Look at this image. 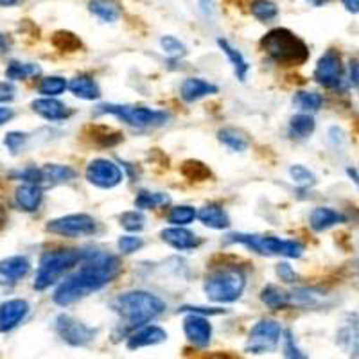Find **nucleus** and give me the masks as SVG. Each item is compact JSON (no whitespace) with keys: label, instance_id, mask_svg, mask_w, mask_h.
<instances>
[{"label":"nucleus","instance_id":"obj_13","mask_svg":"<svg viewBox=\"0 0 359 359\" xmlns=\"http://www.w3.org/2000/svg\"><path fill=\"white\" fill-rule=\"evenodd\" d=\"M184 332L187 336L189 343L198 348L208 347V343L212 339V325L203 314L191 313L184 320Z\"/></svg>","mask_w":359,"mask_h":359},{"label":"nucleus","instance_id":"obj_11","mask_svg":"<svg viewBox=\"0 0 359 359\" xmlns=\"http://www.w3.org/2000/svg\"><path fill=\"white\" fill-rule=\"evenodd\" d=\"M314 81L318 85L325 86V88H339L343 85V76H345V70H343V62L341 56L336 49H329L316 63V69H314Z\"/></svg>","mask_w":359,"mask_h":359},{"label":"nucleus","instance_id":"obj_16","mask_svg":"<svg viewBox=\"0 0 359 359\" xmlns=\"http://www.w3.org/2000/svg\"><path fill=\"white\" fill-rule=\"evenodd\" d=\"M165 339H168V332L163 331L162 327L144 325L128 338V348H130V351H137V348L153 347V345L163 343Z\"/></svg>","mask_w":359,"mask_h":359},{"label":"nucleus","instance_id":"obj_12","mask_svg":"<svg viewBox=\"0 0 359 359\" xmlns=\"http://www.w3.org/2000/svg\"><path fill=\"white\" fill-rule=\"evenodd\" d=\"M86 180L99 189H114L123 182L124 175L117 163L108 158H95L86 165Z\"/></svg>","mask_w":359,"mask_h":359},{"label":"nucleus","instance_id":"obj_31","mask_svg":"<svg viewBox=\"0 0 359 359\" xmlns=\"http://www.w3.org/2000/svg\"><path fill=\"white\" fill-rule=\"evenodd\" d=\"M171 203V198L163 192H149V191H140L135 198V205L139 210H149V208H158L165 207Z\"/></svg>","mask_w":359,"mask_h":359},{"label":"nucleus","instance_id":"obj_20","mask_svg":"<svg viewBox=\"0 0 359 359\" xmlns=\"http://www.w3.org/2000/svg\"><path fill=\"white\" fill-rule=\"evenodd\" d=\"M162 239L175 250H180V252L196 248V246L200 245V239H198L192 232H189L187 229H184V226H171V229H165L162 232Z\"/></svg>","mask_w":359,"mask_h":359},{"label":"nucleus","instance_id":"obj_14","mask_svg":"<svg viewBox=\"0 0 359 359\" xmlns=\"http://www.w3.org/2000/svg\"><path fill=\"white\" fill-rule=\"evenodd\" d=\"M338 345L352 359H359V314H347L338 331Z\"/></svg>","mask_w":359,"mask_h":359},{"label":"nucleus","instance_id":"obj_52","mask_svg":"<svg viewBox=\"0 0 359 359\" xmlns=\"http://www.w3.org/2000/svg\"><path fill=\"white\" fill-rule=\"evenodd\" d=\"M8 221V214H6L4 207H0V229L4 226V223Z\"/></svg>","mask_w":359,"mask_h":359},{"label":"nucleus","instance_id":"obj_10","mask_svg":"<svg viewBox=\"0 0 359 359\" xmlns=\"http://www.w3.org/2000/svg\"><path fill=\"white\" fill-rule=\"evenodd\" d=\"M54 329H56L57 336L72 347H86L97 336L95 329L85 325L83 322H78L69 314H60L54 322Z\"/></svg>","mask_w":359,"mask_h":359},{"label":"nucleus","instance_id":"obj_54","mask_svg":"<svg viewBox=\"0 0 359 359\" xmlns=\"http://www.w3.org/2000/svg\"><path fill=\"white\" fill-rule=\"evenodd\" d=\"M210 359H236V358H233V355H226V354H217Z\"/></svg>","mask_w":359,"mask_h":359},{"label":"nucleus","instance_id":"obj_37","mask_svg":"<svg viewBox=\"0 0 359 359\" xmlns=\"http://www.w3.org/2000/svg\"><path fill=\"white\" fill-rule=\"evenodd\" d=\"M290 175L291 180H293V184L298 185V187H313L316 184V176L307 168L300 165V163H297V165H293L290 169Z\"/></svg>","mask_w":359,"mask_h":359},{"label":"nucleus","instance_id":"obj_24","mask_svg":"<svg viewBox=\"0 0 359 359\" xmlns=\"http://www.w3.org/2000/svg\"><path fill=\"white\" fill-rule=\"evenodd\" d=\"M198 219L214 230H224L230 226V217L223 207L219 205H207L198 212Z\"/></svg>","mask_w":359,"mask_h":359},{"label":"nucleus","instance_id":"obj_7","mask_svg":"<svg viewBox=\"0 0 359 359\" xmlns=\"http://www.w3.org/2000/svg\"><path fill=\"white\" fill-rule=\"evenodd\" d=\"M97 114H110L133 128H155L169 121V114L147 107H130V104H101Z\"/></svg>","mask_w":359,"mask_h":359},{"label":"nucleus","instance_id":"obj_50","mask_svg":"<svg viewBox=\"0 0 359 359\" xmlns=\"http://www.w3.org/2000/svg\"><path fill=\"white\" fill-rule=\"evenodd\" d=\"M351 76H352V81L355 83V85H359V65L358 63H352L351 67Z\"/></svg>","mask_w":359,"mask_h":359},{"label":"nucleus","instance_id":"obj_46","mask_svg":"<svg viewBox=\"0 0 359 359\" xmlns=\"http://www.w3.org/2000/svg\"><path fill=\"white\" fill-rule=\"evenodd\" d=\"M15 99V86L11 81H0V102H9Z\"/></svg>","mask_w":359,"mask_h":359},{"label":"nucleus","instance_id":"obj_38","mask_svg":"<svg viewBox=\"0 0 359 359\" xmlns=\"http://www.w3.org/2000/svg\"><path fill=\"white\" fill-rule=\"evenodd\" d=\"M53 41L57 49L67 50V53H72V50H76L81 47V41L78 40V36L72 33H67V31H57V33L54 34Z\"/></svg>","mask_w":359,"mask_h":359},{"label":"nucleus","instance_id":"obj_19","mask_svg":"<svg viewBox=\"0 0 359 359\" xmlns=\"http://www.w3.org/2000/svg\"><path fill=\"white\" fill-rule=\"evenodd\" d=\"M345 221H347V217L331 207H316L309 216V224L314 232H323V230L332 229V226L345 223Z\"/></svg>","mask_w":359,"mask_h":359},{"label":"nucleus","instance_id":"obj_33","mask_svg":"<svg viewBox=\"0 0 359 359\" xmlns=\"http://www.w3.org/2000/svg\"><path fill=\"white\" fill-rule=\"evenodd\" d=\"M198 212L194 207H189V205H178V207H172L168 214V221L172 226H187L192 221L196 219Z\"/></svg>","mask_w":359,"mask_h":359},{"label":"nucleus","instance_id":"obj_22","mask_svg":"<svg viewBox=\"0 0 359 359\" xmlns=\"http://www.w3.org/2000/svg\"><path fill=\"white\" fill-rule=\"evenodd\" d=\"M33 110L36 111L40 117L47 118V121H63V118H67L72 114L63 102H60L54 97L36 99V101L33 102Z\"/></svg>","mask_w":359,"mask_h":359},{"label":"nucleus","instance_id":"obj_35","mask_svg":"<svg viewBox=\"0 0 359 359\" xmlns=\"http://www.w3.org/2000/svg\"><path fill=\"white\" fill-rule=\"evenodd\" d=\"M250 11H252L253 17L257 18V20L264 22V24L275 20L278 15L277 6H275L273 2H269V0H255V2L250 6Z\"/></svg>","mask_w":359,"mask_h":359},{"label":"nucleus","instance_id":"obj_45","mask_svg":"<svg viewBox=\"0 0 359 359\" xmlns=\"http://www.w3.org/2000/svg\"><path fill=\"white\" fill-rule=\"evenodd\" d=\"M277 273L278 277H280V280L287 282V284H291V282H294L298 278L297 273L291 269V266L286 264V262H280V264L277 266Z\"/></svg>","mask_w":359,"mask_h":359},{"label":"nucleus","instance_id":"obj_51","mask_svg":"<svg viewBox=\"0 0 359 359\" xmlns=\"http://www.w3.org/2000/svg\"><path fill=\"white\" fill-rule=\"evenodd\" d=\"M307 4L314 6V8H322V6H325L327 2H331V0H306Z\"/></svg>","mask_w":359,"mask_h":359},{"label":"nucleus","instance_id":"obj_32","mask_svg":"<svg viewBox=\"0 0 359 359\" xmlns=\"http://www.w3.org/2000/svg\"><path fill=\"white\" fill-rule=\"evenodd\" d=\"M41 69L33 63H20V62H11L6 69V76L11 81H20V79H29L40 76Z\"/></svg>","mask_w":359,"mask_h":359},{"label":"nucleus","instance_id":"obj_17","mask_svg":"<svg viewBox=\"0 0 359 359\" xmlns=\"http://www.w3.org/2000/svg\"><path fill=\"white\" fill-rule=\"evenodd\" d=\"M31 269V264L22 255H13V257L0 261V282L2 284H17L18 280L25 277Z\"/></svg>","mask_w":359,"mask_h":359},{"label":"nucleus","instance_id":"obj_18","mask_svg":"<svg viewBox=\"0 0 359 359\" xmlns=\"http://www.w3.org/2000/svg\"><path fill=\"white\" fill-rule=\"evenodd\" d=\"M217 94V86L212 83L205 81L201 78H189L182 83V88H180V95L185 102H194L200 101V99L207 97V95Z\"/></svg>","mask_w":359,"mask_h":359},{"label":"nucleus","instance_id":"obj_2","mask_svg":"<svg viewBox=\"0 0 359 359\" xmlns=\"http://www.w3.org/2000/svg\"><path fill=\"white\" fill-rule=\"evenodd\" d=\"M114 309L130 329H139L158 318L165 311V304L147 291H128L115 298Z\"/></svg>","mask_w":359,"mask_h":359},{"label":"nucleus","instance_id":"obj_40","mask_svg":"<svg viewBox=\"0 0 359 359\" xmlns=\"http://www.w3.org/2000/svg\"><path fill=\"white\" fill-rule=\"evenodd\" d=\"M144 223H146V217L140 210H128L121 216V224L128 232H140L144 229Z\"/></svg>","mask_w":359,"mask_h":359},{"label":"nucleus","instance_id":"obj_28","mask_svg":"<svg viewBox=\"0 0 359 359\" xmlns=\"http://www.w3.org/2000/svg\"><path fill=\"white\" fill-rule=\"evenodd\" d=\"M217 139L221 144L232 149V151H246L250 146V139L246 137V133H243L241 130H236V128H223V130L217 133Z\"/></svg>","mask_w":359,"mask_h":359},{"label":"nucleus","instance_id":"obj_39","mask_svg":"<svg viewBox=\"0 0 359 359\" xmlns=\"http://www.w3.org/2000/svg\"><path fill=\"white\" fill-rule=\"evenodd\" d=\"M160 45H162L163 54L169 57H184L187 54V47L175 36H163Z\"/></svg>","mask_w":359,"mask_h":359},{"label":"nucleus","instance_id":"obj_25","mask_svg":"<svg viewBox=\"0 0 359 359\" xmlns=\"http://www.w3.org/2000/svg\"><path fill=\"white\" fill-rule=\"evenodd\" d=\"M69 90L76 97L85 99V101H95V99L101 97V88L95 83V79L90 78V76H85V74L74 78L69 83Z\"/></svg>","mask_w":359,"mask_h":359},{"label":"nucleus","instance_id":"obj_34","mask_svg":"<svg viewBox=\"0 0 359 359\" xmlns=\"http://www.w3.org/2000/svg\"><path fill=\"white\" fill-rule=\"evenodd\" d=\"M69 88V83L67 79L60 78V76H49V78L41 79L40 86H38V92L45 97H57L62 95L65 90Z\"/></svg>","mask_w":359,"mask_h":359},{"label":"nucleus","instance_id":"obj_47","mask_svg":"<svg viewBox=\"0 0 359 359\" xmlns=\"http://www.w3.org/2000/svg\"><path fill=\"white\" fill-rule=\"evenodd\" d=\"M180 311H191V313H196V314H221L224 313V309H217V307H212V309H205V307H182Z\"/></svg>","mask_w":359,"mask_h":359},{"label":"nucleus","instance_id":"obj_49","mask_svg":"<svg viewBox=\"0 0 359 359\" xmlns=\"http://www.w3.org/2000/svg\"><path fill=\"white\" fill-rule=\"evenodd\" d=\"M341 4L348 13H359V0H341Z\"/></svg>","mask_w":359,"mask_h":359},{"label":"nucleus","instance_id":"obj_48","mask_svg":"<svg viewBox=\"0 0 359 359\" xmlns=\"http://www.w3.org/2000/svg\"><path fill=\"white\" fill-rule=\"evenodd\" d=\"M13 117H15V111H13L11 108L0 107V126L8 123V121H11Z\"/></svg>","mask_w":359,"mask_h":359},{"label":"nucleus","instance_id":"obj_27","mask_svg":"<svg viewBox=\"0 0 359 359\" xmlns=\"http://www.w3.org/2000/svg\"><path fill=\"white\" fill-rule=\"evenodd\" d=\"M217 45H219V49L224 53V56L229 57V62L232 63L237 79H239V81H246V76H248L250 72V65L245 60V56H243V54L233 47V45H230L229 40L219 38V40H217Z\"/></svg>","mask_w":359,"mask_h":359},{"label":"nucleus","instance_id":"obj_5","mask_svg":"<svg viewBox=\"0 0 359 359\" xmlns=\"http://www.w3.org/2000/svg\"><path fill=\"white\" fill-rule=\"evenodd\" d=\"M83 253L79 250L62 248V250H50L45 252L40 259L38 266L36 278H34V290L43 291L56 284L67 271L74 268L81 261Z\"/></svg>","mask_w":359,"mask_h":359},{"label":"nucleus","instance_id":"obj_53","mask_svg":"<svg viewBox=\"0 0 359 359\" xmlns=\"http://www.w3.org/2000/svg\"><path fill=\"white\" fill-rule=\"evenodd\" d=\"M347 175L351 176V178H354V182H355V184L359 185V175H358V171H355V169L348 168V169H347Z\"/></svg>","mask_w":359,"mask_h":359},{"label":"nucleus","instance_id":"obj_4","mask_svg":"<svg viewBox=\"0 0 359 359\" xmlns=\"http://www.w3.org/2000/svg\"><path fill=\"white\" fill-rule=\"evenodd\" d=\"M246 287V275L239 266H217L205 277L203 290L208 300L217 304H232L239 300Z\"/></svg>","mask_w":359,"mask_h":359},{"label":"nucleus","instance_id":"obj_3","mask_svg":"<svg viewBox=\"0 0 359 359\" xmlns=\"http://www.w3.org/2000/svg\"><path fill=\"white\" fill-rule=\"evenodd\" d=\"M261 47L278 65L298 67L309 60V49H307L306 41L291 33L290 29H271L269 33L262 36Z\"/></svg>","mask_w":359,"mask_h":359},{"label":"nucleus","instance_id":"obj_44","mask_svg":"<svg viewBox=\"0 0 359 359\" xmlns=\"http://www.w3.org/2000/svg\"><path fill=\"white\" fill-rule=\"evenodd\" d=\"M25 140H27V135L25 133H20V131H11V133L6 135L4 144L8 146V149L13 153V155H17L22 147H24Z\"/></svg>","mask_w":359,"mask_h":359},{"label":"nucleus","instance_id":"obj_43","mask_svg":"<svg viewBox=\"0 0 359 359\" xmlns=\"http://www.w3.org/2000/svg\"><path fill=\"white\" fill-rule=\"evenodd\" d=\"M117 246L121 252L126 253L128 255V253H133V252H137V250L142 248L144 239L139 236H123V237H118Z\"/></svg>","mask_w":359,"mask_h":359},{"label":"nucleus","instance_id":"obj_29","mask_svg":"<svg viewBox=\"0 0 359 359\" xmlns=\"http://www.w3.org/2000/svg\"><path fill=\"white\" fill-rule=\"evenodd\" d=\"M261 300L269 307V309L273 311H280L284 309V307L291 306L290 293H286V291L280 290L278 286H273V284H269V286H266L264 290L261 291Z\"/></svg>","mask_w":359,"mask_h":359},{"label":"nucleus","instance_id":"obj_42","mask_svg":"<svg viewBox=\"0 0 359 359\" xmlns=\"http://www.w3.org/2000/svg\"><path fill=\"white\" fill-rule=\"evenodd\" d=\"M284 355H286V359H309L298 348L297 341L290 331L284 332Z\"/></svg>","mask_w":359,"mask_h":359},{"label":"nucleus","instance_id":"obj_41","mask_svg":"<svg viewBox=\"0 0 359 359\" xmlns=\"http://www.w3.org/2000/svg\"><path fill=\"white\" fill-rule=\"evenodd\" d=\"M182 171H184V175L187 176L189 180H198V182L210 176V171L205 168V163L196 162V160H189V162H185Z\"/></svg>","mask_w":359,"mask_h":359},{"label":"nucleus","instance_id":"obj_55","mask_svg":"<svg viewBox=\"0 0 359 359\" xmlns=\"http://www.w3.org/2000/svg\"><path fill=\"white\" fill-rule=\"evenodd\" d=\"M17 4V0H0V6H13Z\"/></svg>","mask_w":359,"mask_h":359},{"label":"nucleus","instance_id":"obj_30","mask_svg":"<svg viewBox=\"0 0 359 359\" xmlns=\"http://www.w3.org/2000/svg\"><path fill=\"white\" fill-rule=\"evenodd\" d=\"M316 123H314L313 115L309 114H298L291 118L290 123V135L293 139H307L313 135Z\"/></svg>","mask_w":359,"mask_h":359},{"label":"nucleus","instance_id":"obj_26","mask_svg":"<svg viewBox=\"0 0 359 359\" xmlns=\"http://www.w3.org/2000/svg\"><path fill=\"white\" fill-rule=\"evenodd\" d=\"M88 9L102 22H117L123 15V8L117 0H90Z\"/></svg>","mask_w":359,"mask_h":359},{"label":"nucleus","instance_id":"obj_36","mask_svg":"<svg viewBox=\"0 0 359 359\" xmlns=\"http://www.w3.org/2000/svg\"><path fill=\"white\" fill-rule=\"evenodd\" d=\"M294 104L304 111H316L322 108L323 97L316 92H298L294 95Z\"/></svg>","mask_w":359,"mask_h":359},{"label":"nucleus","instance_id":"obj_1","mask_svg":"<svg viewBox=\"0 0 359 359\" xmlns=\"http://www.w3.org/2000/svg\"><path fill=\"white\" fill-rule=\"evenodd\" d=\"M121 273V261L115 255L97 253L92 255L81 268L67 277L54 291V302L57 306H72L95 291L108 286Z\"/></svg>","mask_w":359,"mask_h":359},{"label":"nucleus","instance_id":"obj_9","mask_svg":"<svg viewBox=\"0 0 359 359\" xmlns=\"http://www.w3.org/2000/svg\"><path fill=\"white\" fill-rule=\"evenodd\" d=\"M47 232L62 237H86L97 230V223L88 214H70V216L57 217L47 223Z\"/></svg>","mask_w":359,"mask_h":359},{"label":"nucleus","instance_id":"obj_23","mask_svg":"<svg viewBox=\"0 0 359 359\" xmlns=\"http://www.w3.org/2000/svg\"><path fill=\"white\" fill-rule=\"evenodd\" d=\"M15 200H17L18 207L22 210H25V212H34L40 207L41 200H43V191H41L40 185L24 184L17 189Z\"/></svg>","mask_w":359,"mask_h":359},{"label":"nucleus","instance_id":"obj_8","mask_svg":"<svg viewBox=\"0 0 359 359\" xmlns=\"http://www.w3.org/2000/svg\"><path fill=\"white\" fill-rule=\"evenodd\" d=\"M284 334L280 323L275 320H261L252 327L248 339H246V352L250 354H271L280 345V338Z\"/></svg>","mask_w":359,"mask_h":359},{"label":"nucleus","instance_id":"obj_6","mask_svg":"<svg viewBox=\"0 0 359 359\" xmlns=\"http://www.w3.org/2000/svg\"><path fill=\"white\" fill-rule=\"evenodd\" d=\"M226 243H239L253 252L273 257V255H282L287 259L302 257L304 245L294 241V239H280L275 236H257V233H230L226 236Z\"/></svg>","mask_w":359,"mask_h":359},{"label":"nucleus","instance_id":"obj_21","mask_svg":"<svg viewBox=\"0 0 359 359\" xmlns=\"http://www.w3.org/2000/svg\"><path fill=\"white\" fill-rule=\"evenodd\" d=\"M78 176L70 165H60V163H47L40 168V187L41 185H57L72 182Z\"/></svg>","mask_w":359,"mask_h":359},{"label":"nucleus","instance_id":"obj_15","mask_svg":"<svg viewBox=\"0 0 359 359\" xmlns=\"http://www.w3.org/2000/svg\"><path fill=\"white\" fill-rule=\"evenodd\" d=\"M29 314V304L22 298H13L0 306V332H9L20 325Z\"/></svg>","mask_w":359,"mask_h":359}]
</instances>
